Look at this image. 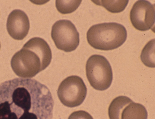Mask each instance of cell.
<instances>
[{"instance_id":"obj_1","label":"cell","mask_w":155,"mask_h":119,"mask_svg":"<svg viewBox=\"0 0 155 119\" xmlns=\"http://www.w3.org/2000/svg\"><path fill=\"white\" fill-rule=\"evenodd\" d=\"M54 101L49 89L33 79L0 84V119H52Z\"/></svg>"},{"instance_id":"obj_2","label":"cell","mask_w":155,"mask_h":119,"mask_svg":"<svg viewBox=\"0 0 155 119\" xmlns=\"http://www.w3.org/2000/svg\"><path fill=\"white\" fill-rule=\"evenodd\" d=\"M52 59L50 46L43 39L35 37L25 43L12 58L11 64L16 75L30 79L44 71Z\"/></svg>"},{"instance_id":"obj_3","label":"cell","mask_w":155,"mask_h":119,"mask_svg":"<svg viewBox=\"0 0 155 119\" xmlns=\"http://www.w3.org/2000/svg\"><path fill=\"white\" fill-rule=\"evenodd\" d=\"M127 36L124 26L116 22L94 25L87 33V40L95 49L111 50L120 47L125 42Z\"/></svg>"},{"instance_id":"obj_4","label":"cell","mask_w":155,"mask_h":119,"mask_svg":"<svg viewBox=\"0 0 155 119\" xmlns=\"http://www.w3.org/2000/svg\"><path fill=\"white\" fill-rule=\"evenodd\" d=\"M86 75L90 85L97 90L104 91L110 86L113 74L110 64L104 56H91L86 66Z\"/></svg>"},{"instance_id":"obj_5","label":"cell","mask_w":155,"mask_h":119,"mask_svg":"<svg viewBox=\"0 0 155 119\" xmlns=\"http://www.w3.org/2000/svg\"><path fill=\"white\" fill-rule=\"evenodd\" d=\"M83 80L77 76H71L60 83L58 90L59 99L64 106L73 108L81 105L87 95Z\"/></svg>"},{"instance_id":"obj_6","label":"cell","mask_w":155,"mask_h":119,"mask_svg":"<svg viewBox=\"0 0 155 119\" xmlns=\"http://www.w3.org/2000/svg\"><path fill=\"white\" fill-rule=\"evenodd\" d=\"M51 36L58 49L65 52L75 50L79 44V34L70 20L57 21L52 26Z\"/></svg>"},{"instance_id":"obj_7","label":"cell","mask_w":155,"mask_h":119,"mask_svg":"<svg viewBox=\"0 0 155 119\" xmlns=\"http://www.w3.org/2000/svg\"><path fill=\"white\" fill-rule=\"evenodd\" d=\"M110 119H147L146 108L125 96L116 97L108 108Z\"/></svg>"},{"instance_id":"obj_8","label":"cell","mask_w":155,"mask_h":119,"mask_svg":"<svg viewBox=\"0 0 155 119\" xmlns=\"http://www.w3.org/2000/svg\"><path fill=\"white\" fill-rule=\"evenodd\" d=\"M132 25L140 31H145L154 27V4L144 0L136 2L130 12Z\"/></svg>"},{"instance_id":"obj_9","label":"cell","mask_w":155,"mask_h":119,"mask_svg":"<svg viewBox=\"0 0 155 119\" xmlns=\"http://www.w3.org/2000/svg\"><path fill=\"white\" fill-rule=\"evenodd\" d=\"M28 17L25 12L15 9L8 16L6 28L8 34L17 40H23L27 36L30 30Z\"/></svg>"},{"instance_id":"obj_10","label":"cell","mask_w":155,"mask_h":119,"mask_svg":"<svg viewBox=\"0 0 155 119\" xmlns=\"http://www.w3.org/2000/svg\"><path fill=\"white\" fill-rule=\"evenodd\" d=\"M155 39L149 41L141 54L140 58L143 63L150 68H155Z\"/></svg>"},{"instance_id":"obj_11","label":"cell","mask_w":155,"mask_h":119,"mask_svg":"<svg viewBox=\"0 0 155 119\" xmlns=\"http://www.w3.org/2000/svg\"><path fill=\"white\" fill-rule=\"evenodd\" d=\"M94 4L101 6L108 11L117 13L123 11L127 6L129 1H92Z\"/></svg>"},{"instance_id":"obj_12","label":"cell","mask_w":155,"mask_h":119,"mask_svg":"<svg viewBox=\"0 0 155 119\" xmlns=\"http://www.w3.org/2000/svg\"><path fill=\"white\" fill-rule=\"evenodd\" d=\"M82 1H56V7L60 13L65 15L71 13L76 10Z\"/></svg>"},{"instance_id":"obj_13","label":"cell","mask_w":155,"mask_h":119,"mask_svg":"<svg viewBox=\"0 0 155 119\" xmlns=\"http://www.w3.org/2000/svg\"><path fill=\"white\" fill-rule=\"evenodd\" d=\"M68 119H94L90 114L87 111L80 110L72 113Z\"/></svg>"},{"instance_id":"obj_14","label":"cell","mask_w":155,"mask_h":119,"mask_svg":"<svg viewBox=\"0 0 155 119\" xmlns=\"http://www.w3.org/2000/svg\"><path fill=\"white\" fill-rule=\"evenodd\" d=\"M0 49H1V43H0Z\"/></svg>"}]
</instances>
